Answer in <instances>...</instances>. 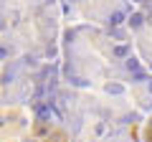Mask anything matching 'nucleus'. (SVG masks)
Here are the masks:
<instances>
[{"mask_svg": "<svg viewBox=\"0 0 152 142\" xmlns=\"http://www.w3.org/2000/svg\"><path fill=\"white\" fill-rule=\"evenodd\" d=\"M127 69H129V71H140V61L129 56V59H127Z\"/></svg>", "mask_w": 152, "mask_h": 142, "instance_id": "1", "label": "nucleus"}, {"mask_svg": "<svg viewBox=\"0 0 152 142\" xmlns=\"http://www.w3.org/2000/svg\"><path fill=\"white\" fill-rule=\"evenodd\" d=\"M48 114H51V109L46 107V104H41V107H38V117H41V119H46Z\"/></svg>", "mask_w": 152, "mask_h": 142, "instance_id": "2", "label": "nucleus"}, {"mask_svg": "<svg viewBox=\"0 0 152 142\" xmlns=\"http://www.w3.org/2000/svg\"><path fill=\"white\" fill-rule=\"evenodd\" d=\"M122 20H124V15H122V13H114V15L109 18V23H112V26H119Z\"/></svg>", "mask_w": 152, "mask_h": 142, "instance_id": "3", "label": "nucleus"}, {"mask_svg": "<svg viewBox=\"0 0 152 142\" xmlns=\"http://www.w3.org/2000/svg\"><path fill=\"white\" fill-rule=\"evenodd\" d=\"M129 23H132V26H134V28H137V26H142V15H140V13H134Z\"/></svg>", "mask_w": 152, "mask_h": 142, "instance_id": "4", "label": "nucleus"}, {"mask_svg": "<svg viewBox=\"0 0 152 142\" xmlns=\"http://www.w3.org/2000/svg\"><path fill=\"white\" fill-rule=\"evenodd\" d=\"M48 142H66V137H64V135H53Z\"/></svg>", "mask_w": 152, "mask_h": 142, "instance_id": "5", "label": "nucleus"}, {"mask_svg": "<svg viewBox=\"0 0 152 142\" xmlns=\"http://www.w3.org/2000/svg\"><path fill=\"white\" fill-rule=\"evenodd\" d=\"M114 53H117V56H124L127 48H124V46H117V48H114Z\"/></svg>", "mask_w": 152, "mask_h": 142, "instance_id": "6", "label": "nucleus"}, {"mask_svg": "<svg viewBox=\"0 0 152 142\" xmlns=\"http://www.w3.org/2000/svg\"><path fill=\"white\" fill-rule=\"evenodd\" d=\"M5 56H8V51H5V48H0V59H5Z\"/></svg>", "mask_w": 152, "mask_h": 142, "instance_id": "7", "label": "nucleus"}, {"mask_svg": "<svg viewBox=\"0 0 152 142\" xmlns=\"http://www.w3.org/2000/svg\"><path fill=\"white\" fill-rule=\"evenodd\" d=\"M150 89H152V84H150Z\"/></svg>", "mask_w": 152, "mask_h": 142, "instance_id": "8", "label": "nucleus"}]
</instances>
